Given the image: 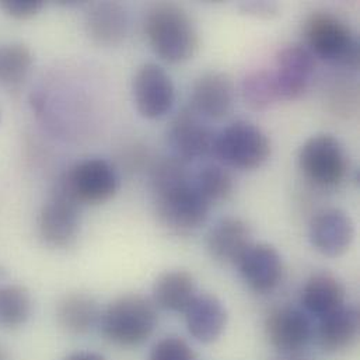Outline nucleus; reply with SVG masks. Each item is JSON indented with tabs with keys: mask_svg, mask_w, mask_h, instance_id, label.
<instances>
[{
	"mask_svg": "<svg viewBox=\"0 0 360 360\" xmlns=\"http://www.w3.org/2000/svg\"><path fill=\"white\" fill-rule=\"evenodd\" d=\"M356 103H358V98H356L355 89L351 90L349 87H347V84H337L331 90L330 104L333 105L337 114L348 117V114L356 110Z\"/></svg>",
	"mask_w": 360,
	"mask_h": 360,
	"instance_id": "nucleus-30",
	"label": "nucleus"
},
{
	"mask_svg": "<svg viewBox=\"0 0 360 360\" xmlns=\"http://www.w3.org/2000/svg\"><path fill=\"white\" fill-rule=\"evenodd\" d=\"M32 311L30 292L17 283H0V327L4 330L21 328Z\"/></svg>",
	"mask_w": 360,
	"mask_h": 360,
	"instance_id": "nucleus-23",
	"label": "nucleus"
},
{
	"mask_svg": "<svg viewBox=\"0 0 360 360\" xmlns=\"http://www.w3.org/2000/svg\"><path fill=\"white\" fill-rule=\"evenodd\" d=\"M304 46L328 63L356 70L359 39L349 24L330 11H313L303 24Z\"/></svg>",
	"mask_w": 360,
	"mask_h": 360,
	"instance_id": "nucleus-3",
	"label": "nucleus"
},
{
	"mask_svg": "<svg viewBox=\"0 0 360 360\" xmlns=\"http://www.w3.org/2000/svg\"><path fill=\"white\" fill-rule=\"evenodd\" d=\"M0 360H8L7 352H6V349L1 345H0Z\"/></svg>",
	"mask_w": 360,
	"mask_h": 360,
	"instance_id": "nucleus-33",
	"label": "nucleus"
},
{
	"mask_svg": "<svg viewBox=\"0 0 360 360\" xmlns=\"http://www.w3.org/2000/svg\"><path fill=\"white\" fill-rule=\"evenodd\" d=\"M184 313L189 334L199 342L210 344L224 331L227 313L223 303L213 295H196Z\"/></svg>",
	"mask_w": 360,
	"mask_h": 360,
	"instance_id": "nucleus-18",
	"label": "nucleus"
},
{
	"mask_svg": "<svg viewBox=\"0 0 360 360\" xmlns=\"http://www.w3.org/2000/svg\"><path fill=\"white\" fill-rule=\"evenodd\" d=\"M302 303L310 314L321 319L345 304V288L330 272L314 274L303 288Z\"/></svg>",
	"mask_w": 360,
	"mask_h": 360,
	"instance_id": "nucleus-21",
	"label": "nucleus"
},
{
	"mask_svg": "<svg viewBox=\"0 0 360 360\" xmlns=\"http://www.w3.org/2000/svg\"><path fill=\"white\" fill-rule=\"evenodd\" d=\"M80 206L59 179L37 220L38 234L48 247L66 250L75 245L80 233Z\"/></svg>",
	"mask_w": 360,
	"mask_h": 360,
	"instance_id": "nucleus-6",
	"label": "nucleus"
},
{
	"mask_svg": "<svg viewBox=\"0 0 360 360\" xmlns=\"http://www.w3.org/2000/svg\"><path fill=\"white\" fill-rule=\"evenodd\" d=\"M153 192L166 191L192 181V174L188 169V162L179 156H169L160 159L152 169Z\"/></svg>",
	"mask_w": 360,
	"mask_h": 360,
	"instance_id": "nucleus-27",
	"label": "nucleus"
},
{
	"mask_svg": "<svg viewBox=\"0 0 360 360\" xmlns=\"http://www.w3.org/2000/svg\"><path fill=\"white\" fill-rule=\"evenodd\" d=\"M101 310L97 300L86 293H68L56 306L60 328L72 335H84L98 326Z\"/></svg>",
	"mask_w": 360,
	"mask_h": 360,
	"instance_id": "nucleus-20",
	"label": "nucleus"
},
{
	"mask_svg": "<svg viewBox=\"0 0 360 360\" xmlns=\"http://www.w3.org/2000/svg\"><path fill=\"white\" fill-rule=\"evenodd\" d=\"M155 206L160 223L179 234L199 229L210 210V205L195 189L192 181L155 192Z\"/></svg>",
	"mask_w": 360,
	"mask_h": 360,
	"instance_id": "nucleus-7",
	"label": "nucleus"
},
{
	"mask_svg": "<svg viewBox=\"0 0 360 360\" xmlns=\"http://www.w3.org/2000/svg\"><path fill=\"white\" fill-rule=\"evenodd\" d=\"M129 27L125 7L117 1H97L86 13V30L98 45L114 46L121 44Z\"/></svg>",
	"mask_w": 360,
	"mask_h": 360,
	"instance_id": "nucleus-17",
	"label": "nucleus"
},
{
	"mask_svg": "<svg viewBox=\"0 0 360 360\" xmlns=\"http://www.w3.org/2000/svg\"><path fill=\"white\" fill-rule=\"evenodd\" d=\"M244 11L248 14H254L257 17H271L278 11V6L274 3H266V1H251V3H244L241 6Z\"/></svg>",
	"mask_w": 360,
	"mask_h": 360,
	"instance_id": "nucleus-31",
	"label": "nucleus"
},
{
	"mask_svg": "<svg viewBox=\"0 0 360 360\" xmlns=\"http://www.w3.org/2000/svg\"><path fill=\"white\" fill-rule=\"evenodd\" d=\"M216 134L192 107L181 110L169 129V141L176 156L189 162L213 153Z\"/></svg>",
	"mask_w": 360,
	"mask_h": 360,
	"instance_id": "nucleus-11",
	"label": "nucleus"
},
{
	"mask_svg": "<svg viewBox=\"0 0 360 360\" xmlns=\"http://www.w3.org/2000/svg\"><path fill=\"white\" fill-rule=\"evenodd\" d=\"M60 180L80 205H101L114 198L120 180L115 169L104 159L76 163Z\"/></svg>",
	"mask_w": 360,
	"mask_h": 360,
	"instance_id": "nucleus-8",
	"label": "nucleus"
},
{
	"mask_svg": "<svg viewBox=\"0 0 360 360\" xmlns=\"http://www.w3.org/2000/svg\"><path fill=\"white\" fill-rule=\"evenodd\" d=\"M192 184L210 206L213 203L227 200L234 191V180L231 174L217 165L202 167L196 176L192 177Z\"/></svg>",
	"mask_w": 360,
	"mask_h": 360,
	"instance_id": "nucleus-25",
	"label": "nucleus"
},
{
	"mask_svg": "<svg viewBox=\"0 0 360 360\" xmlns=\"http://www.w3.org/2000/svg\"><path fill=\"white\" fill-rule=\"evenodd\" d=\"M251 244V229L240 217H226L219 220L209 231L206 240L210 257L224 265H237Z\"/></svg>",
	"mask_w": 360,
	"mask_h": 360,
	"instance_id": "nucleus-16",
	"label": "nucleus"
},
{
	"mask_svg": "<svg viewBox=\"0 0 360 360\" xmlns=\"http://www.w3.org/2000/svg\"><path fill=\"white\" fill-rule=\"evenodd\" d=\"M150 360H195V355L180 337H166L153 347Z\"/></svg>",
	"mask_w": 360,
	"mask_h": 360,
	"instance_id": "nucleus-28",
	"label": "nucleus"
},
{
	"mask_svg": "<svg viewBox=\"0 0 360 360\" xmlns=\"http://www.w3.org/2000/svg\"><path fill=\"white\" fill-rule=\"evenodd\" d=\"M65 360H105V358L100 354L96 352H89V351H79L73 352L69 356H66Z\"/></svg>",
	"mask_w": 360,
	"mask_h": 360,
	"instance_id": "nucleus-32",
	"label": "nucleus"
},
{
	"mask_svg": "<svg viewBox=\"0 0 360 360\" xmlns=\"http://www.w3.org/2000/svg\"><path fill=\"white\" fill-rule=\"evenodd\" d=\"M98 326L111 344L122 348L139 347L155 333L156 304L142 295H124L101 311Z\"/></svg>",
	"mask_w": 360,
	"mask_h": 360,
	"instance_id": "nucleus-2",
	"label": "nucleus"
},
{
	"mask_svg": "<svg viewBox=\"0 0 360 360\" xmlns=\"http://www.w3.org/2000/svg\"><path fill=\"white\" fill-rule=\"evenodd\" d=\"M244 282L258 293L274 290L283 274V262L275 247L259 243L251 244L237 262Z\"/></svg>",
	"mask_w": 360,
	"mask_h": 360,
	"instance_id": "nucleus-14",
	"label": "nucleus"
},
{
	"mask_svg": "<svg viewBox=\"0 0 360 360\" xmlns=\"http://www.w3.org/2000/svg\"><path fill=\"white\" fill-rule=\"evenodd\" d=\"M145 32L156 55L169 63L192 59L199 48L195 22L176 3L153 4L145 17Z\"/></svg>",
	"mask_w": 360,
	"mask_h": 360,
	"instance_id": "nucleus-1",
	"label": "nucleus"
},
{
	"mask_svg": "<svg viewBox=\"0 0 360 360\" xmlns=\"http://www.w3.org/2000/svg\"><path fill=\"white\" fill-rule=\"evenodd\" d=\"M132 90L139 114L148 120L165 117L176 101L170 75L156 63H145L136 70Z\"/></svg>",
	"mask_w": 360,
	"mask_h": 360,
	"instance_id": "nucleus-10",
	"label": "nucleus"
},
{
	"mask_svg": "<svg viewBox=\"0 0 360 360\" xmlns=\"http://www.w3.org/2000/svg\"><path fill=\"white\" fill-rule=\"evenodd\" d=\"M191 107L205 120H221L234 104V84L223 72H207L193 84Z\"/></svg>",
	"mask_w": 360,
	"mask_h": 360,
	"instance_id": "nucleus-15",
	"label": "nucleus"
},
{
	"mask_svg": "<svg viewBox=\"0 0 360 360\" xmlns=\"http://www.w3.org/2000/svg\"><path fill=\"white\" fill-rule=\"evenodd\" d=\"M34 58L31 49L21 42L0 44V84L20 86L28 76Z\"/></svg>",
	"mask_w": 360,
	"mask_h": 360,
	"instance_id": "nucleus-24",
	"label": "nucleus"
},
{
	"mask_svg": "<svg viewBox=\"0 0 360 360\" xmlns=\"http://www.w3.org/2000/svg\"><path fill=\"white\" fill-rule=\"evenodd\" d=\"M279 101H295L303 97L316 72V58L303 44H292L279 51L275 68L271 69Z\"/></svg>",
	"mask_w": 360,
	"mask_h": 360,
	"instance_id": "nucleus-9",
	"label": "nucleus"
},
{
	"mask_svg": "<svg viewBox=\"0 0 360 360\" xmlns=\"http://www.w3.org/2000/svg\"><path fill=\"white\" fill-rule=\"evenodd\" d=\"M299 169L319 188H338L349 172L348 155L333 135H314L304 142L299 152Z\"/></svg>",
	"mask_w": 360,
	"mask_h": 360,
	"instance_id": "nucleus-5",
	"label": "nucleus"
},
{
	"mask_svg": "<svg viewBox=\"0 0 360 360\" xmlns=\"http://www.w3.org/2000/svg\"><path fill=\"white\" fill-rule=\"evenodd\" d=\"M271 149V141L259 127L237 121L216 134L213 153L233 169L255 170L266 163Z\"/></svg>",
	"mask_w": 360,
	"mask_h": 360,
	"instance_id": "nucleus-4",
	"label": "nucleus"
},
{
	"mask_svg": "<svg viewBox=\"0 0 360 360\" xmlns=\"http://www.w3.org/2000/svg\"><path fill=\"white\" fill-rule=\"evenodd\" d=\"M0 7L15 20H28L37 15L42 7L44 1L41 0H3Z\"/></svg>",
	"mask_w": 360,
	"mask_h": 360,
	"instance_id": "nucleus-29",
	"label": "nucleus"
},
{
	"mask_svg": "<svg viewBox=\"0 0 360 360\" xmlns=\"http://www.w3.org/2000/svg\"><path fill=\"white\" fill-rule=\"evenodd\" d=\"M269 344L285 354L303 349L313 335V326L306 313L295 307L274 309L265 321Z\"/></svg>",
	"mask_w": 360,
	"mask_h": 360,
	"instance_id": "nucleus-13",
	"label": "nucleus"
},
{
	"mask_svg": "<svg viewBox=\"0 0 360 360\" xmlns=\"http://www.w3.org/2000/svg\"><path fill=\"white\" fill-rule=\"evenodd\" d=\"M359 309L344 304L321 317L317 337L320 347L330 354H337L352 347L359 335Z\"/></svg>",
	"mask_w": 360,
	"mask_h": 360,
	"instance_id": "nucleus-19",
	"label": "nucleus"
},
{
	"mask_svg": "<svg viewBox=\"0 0 360 360\" xmlns=\"http://www.w3.org/2000/svg\"><path fill=\"white\" fill-rule=\"evenodd\" d=\"M195 296L193 276L182 269L162 274L153 285V303L167 311L184 313Z\"/></svg>",
	"mask_w": 360,
	"mask_h": 360,
	"instance_id": "nucleus-22",
	"label": "nucleus"
},
{
	"mask_svg": "<svg viewBox=\"0 0 360 360\" xmlns=\"http://www.w3.org/2000/svg\"><path fill=\"white\" fill-rule=\"evenodd\" d=\"M243 98L254 111H265L279 101L271 69L251 72L243 82Z\"/></svg>",
	"mask_w": 360,
	"mask_h": 360,
	"instance_id": "nucleus-26",
	"label": "nucleus"
},
{
	"mask_svg": "<svg viewBox=\"0 0 360 360\" xmlns=\"http://www.w3.org/2000/svg\"><path fill=\"white\" fill-rule=\"evenodd\" d=\"M355 237L351 216L338 207L320 210L310 223V241L314 248L327 257L344 255Z\"/></svg>",
	"mask_w": 360,
	"mask_h": 360,
	"instance_id": "nucleus-12",
	"label": "nucleus"
}]
</instances>
